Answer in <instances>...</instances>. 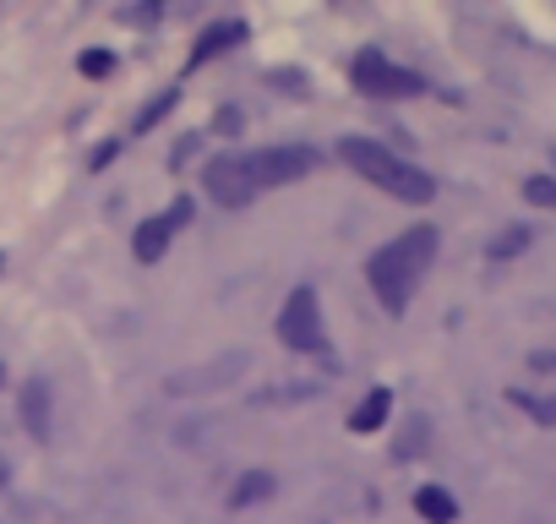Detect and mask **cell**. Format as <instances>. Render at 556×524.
Here are the masks:
<instances>
[{
    "instance_id": "1",
    "label": "cell",
    "mask_w": 556,
    "mask_h": 524,
    "mask_svg": "<svg viewBox=\"0 0 556 524\" xmlns=\"http://www.w3.org/2000/svg\"><path fill=\"white\" fill-rule=\"evenodd\" d=\"M431 262H437V224H415V229H404V235H393L388 246L371 251L366 279H371L377 301L399 317L409 307V296L420 290V279L431 274Z\"/></svg>"
},
{
    "instance_id": "2",
    "label": "cell",
    "mask_w": 556,
    "mask_h": 524,
    "mask_svg": "<svg viewBox=\"0 0 556 524\" xmlns=\"http://www.w3.org/2000/svg\"><path fill=\"white\" fill-rule=\"evenodd\" d=\"M339 159L355 170V175H366L377 191H388V197H399V202H431L437 197V180L420 170V164H409V159H399L393 148H382V142H371V137H344L339 142Z\"/></svg>"
},
{
    "instance_id": "3",
    "label": "cell",
    "mask_w": 556,
    "mask_h": 524,
    "mask_svg": "<svg viewBox=\"0 0 556 524\" xmlns=\"http://www.w3.org/2000/svg\"><path fill=\"white\" fill-rule=\"evenodd\" d=\"M278 339H285L290 350H301V355H328L333 345H328V323H323V307H317V290L312 285H301L290 301H285V312H278Z\"/></svg>"
},
{
    "instance_id": "4",
    "label": "cell",
    "mask_w": 556,
    "mask_h": 524,
    "mask_svg": "<svg viewBox=\"0 0 556 524\" xmlns=\"http://www.w3.org/2000/svg\"><path fill=\"white\" fill-rule=\"evenodd\" d=\"M355 88L371 93V99H415V93H426V77L393 66L382 50H361L355 55Z\"/></svg>"
},
{
    "instance_id": "5",
    "label": "cell",
    "mask_w": 556,
    "mask_h": 524,
    "mask_svg": "<svg viewBox=\"0 0 556 524\" xmlns=\"http://www.w3.org/2000/svg\"><path fill=\"white\" fill-rule=\"evenodd\" d=\"M245 170L262 186H290V180H306L317 170V148L306 142H285V148H262V153H245Z\"/></svg>"
},
{
    "instance_id": "6",
    "label": "cell",
    "mask_w": 556,
    "mask_h": 524,
    "mask_svg": "<svg viewBox=\"0 0 556 524\" xmlns=\"http://www.w3.org/2000/svg\"><path fill=\"white\" fill-rule=\"evenodd\" d=\"M202 186H207V197H213L218 208H245V202L256 197V180H251V170H245L240 153L213 159V164L202 170Z\"/></svg>"
},
{
    "instance_id": "7",
    "label": "cell",
    "mask_w": 556,
    "mask_h": 524,
    "mask_svg": "<svg viewBox=\"0 0 556 524\" xmlns=\"http://www.w3.org/2000/svg\"><path fill=\"white\" fill-rule=\"evenodd\" d=\"M235 45H245V23H213V28H202V39L191 50V66H207L213 55H224Z\"/></svg>"
},
{
    "instance_id": "8",
    "label": "cell",
    "mask_w": 556,
    "mask_h": 524,
    "mask_svg": "<svg viewBox=\"0 0 556 524\" xmlns=\"http://www.w3.org/2000/svg\"><path fill=\"white\" fill-rule=\"evenodd\" d=\"M169 235H175L169 213H159V219L137 224V235H131V251H137V262H159V257H164V246H169Z\"/></svg>"
},
{
    "instance_id": "9",
    "label": "cell",
    "mask_w": 556,
    "mask_h": 524,
    "mask_svg": "<svg viewBox=\"0 0 556 524\" xmlns=\"http://www.w3.org/2000/svg\"><path fill=\"white\" fill-rule=\"evenodd\" d=\"M388 410H393V394L388 388H371L355 410H350V432H361V437H371V432H382V421H388Z\"/></svg>"
},
{
    "instance_id": "10",
    "label": "cell",
    "mask_w": 556,
    "mask_h": 524,
    "mask_svg": "<svg viewBox=\"0 0 556 524\" xmlns=\"http://www.w3.org/2000/svg\"><path fill=\"white\" fill-rule=\"evenodd\" d=\"M23 426L34 437H50V388H45V377H28V388H23Z\"/></svg>"
},
{
    "instance_id": "11",
    "label": "cell",
    "mask_w": 556,
    "mask_h": 524,
    "mask_svg": "<svg viewBox=\"0 0 556 524\" xmlns=\"http://www.w3.org/2000/svg\"><path fill=\"white\" fill-rule=\"evenodd\" d=\"M415 513H420L426 524H458V502H453L442 486H420V491H415Z\"/></svg>"
},
{
    "instance_id": "12",
    "label": "cell",
    "mask_w": 556,
    "mask_h": 524,
    "mask_svg": "<svg viewBox=\"0 0 556 524\" xmlns=\"http://www.w3.org/2000/svg\"><path fill=\"white\" fill-rule=\"evenodd\" d=\"M262 497H273V475H267V470H251V475H240V486L229 491V508H251V502H262Z\"/></svg>"
},
{
    "instance_id": "13",
    "label": "cell",
    "mask_w": 556,
    "mask_h": 524,
    "mask_svg": "<svg viewBox=\"0 0 556 524\" xmlns=\"http://www.w3.org/2000/svg\"><path fill=\"white\" fill-rule=\"evenodd\" d=\"M507 399H513V404H518L529 421H540V426H556V394H523V388H513Z\"/></svg>"
},
{
    "instance_id": "14",
    "label": "cell",
    "mask_w": 556,
    "mask_h": 524,
    "mask_svg": "<svg viewBox=\"0 0 556 524\" xmlns=\"http://www.w3.org/2000/svg\"><path fill=\"white\" fill-rule=\"evenodd\" d=\"M175 99H180V88H164V93H159V99H153V104H148L137 121H131V132H153V126H159V121L175 110Z\"/></svg>"
},
{
    "instance_id": "15",
    "label": "cell",
    "mask_w": 556,
    "mask_h": 524,
    "mask_svg": "<svg viewBox=\"0 0 556 524\" xmlns=\"http://www.w3.org/2000/svg\"><path fill=\"white\" fill-rule=\"evenodd\" d=\"M523 202L529 208H556V180L551 175H529L523 180Z\"/></svg>"
},
{
    "instance_id": "16",
    "label": "cell",
    "mask_w": 556,
    "mask_h": 524,
    "mask_svg": "<svg viewBox=\"0 0 556 524\" xmlns=\"http://www.w3.org/2000/svg\"><path fill=\"white\" fill-rule=\"evenodd\" d=\"M523 246H529V229H507V235H496L491 257H496V262H507V257H518Z\"/></svg>"
},
{
    "instance_id": "17",
    "label": "cell",
    "mask_w": 556,
    "mask_h": 524,
    "mask_svg": "<svg viewBox=\"0 0 556 524\" xmlns=\"http://www.w3.org/2000/svg\"><path fill=\"white\" fill-rule=\"evenodd\" d=\"M77 66H83L88 77H104V72H110V55H83Z\"/></svg>"
}]
</instances>
